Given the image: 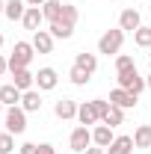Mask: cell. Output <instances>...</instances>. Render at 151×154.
Returning a JSON list of instances; mask_svg holds the SVG:
<instances>
[{
    "label": "cell",
    "mask_w": 151,
    "mask_h": 154,
    "mask_svg": "<svg viewBox=\"0 0 151 154\" xmlns=\"http://www.w3.org/2000/svg\"><path fill=\"white\" fill-rule=\"evenodd\" d=\"M145 86H148V89H151V74H148V77H145Z\"/></svg>",
    "instance_id": "obj_36"
},
{
    "label": "cell",
    "mask_w": 151,
    "mask_h": 154,
    "mask_svg": "<svg viewBox=\"0 0 151 154\" xmlns=\"http://www.w3.org/2000/svg\"><path fill=\"white\" fill-rule=\"evenodd\" d=\"M33 48H36V54H51V51H54V36H51V30H36V33H33Z\"/></svg>",
    "instance_id": "obj_11"
},
{
    "label": "cell",
    "mask_w": 151,
    "mask_h": 154,
    "mask_svg": "<svg viewBox=\"0 0 151 154\" xmlns=\"http://www.w3.org/2000/svg\"><path fill=\"white\" fill-rule=\"evenodd\" d=\"M33 54H36L33 42H15V48H12V54H9V71L27 68V65L33 62Z\"/></svg>",
    "instance_id": "obj_1"
},
{
    "label": "cell",
    "mask_w": 151,
    "mask_h": 154,
    "mask_svg": "<svg viewBox=\"0 0 151 154\" xmlns=\"http://www.w3.org/2000/svg\"><path fill=\"white\" fill-rule=\"evenodd\" d=\"M42 15H45V21H59V15H62V3L59 0H45V6H42Z\"/></svg>",
    "instance_id": "obj_20"
},
{
    "label": "cell",
    "mask_w": 151,
    "mask_h": 154,
    "mask_svg": "<svg viewBox=\"0 0 151 154\" xmlns=\"http://www.w3.org/2000/svg\"><path fill=\"white\" fill-rule=\"evenodd\" d=\"M3 9H6V0H0V15H3Z\"/></svg>",
    "instance_id": "obj_35"
},
{
    "label": "cell",
    "mask_w": 151,
    "mask_h": 154,
    "mask_svg": "<svg viewBox=\"0 0 151 154\" xmlns=\"http://www.w3.org/2000/svg\"><path fill=\"white\" fill-rule=\"evenodd\" d=\"M133 42H136L139 48H145V51H148V48H151V27H139V30L133 33Z\"/></svg>",
    "instance_id": "obj_24"
},
{
    "label": "cell",
    "mask_w": 151,
    "mask_h": 154,
    "mask_svg": "<svg viewBox=\"0 0 151 154\" xmlns=\"http://www.w3.org/2000/svg\"><path fill=\"white\" fill-rule=\"evenodd\" d=\"M27 0H6V9H3V15L9 21H21L24 18V12H27V6H24Z\"/></svg>",
    "instance_id": "obj_19"
},
{
    "label": "cell",
    "mask_w": 151,
    "mask_h": 154,
    "mask_svg": "<svg viewBox=\"0 0 151 154\" xmlns=\"http://www.w3.org/2000/svg\"><path fill=\"white\" fill-rule=\"evenodd\" d=\"M6 71H9V59H3V57H0V77L6 74Z\"/></svg>",
    "instance_id": "obj_33"
},
{
    "label": "cell",
    "mask_w": 151,
    "mask_h": 154,
    "mask_svg": "<svg viewBox=\"0 0 151 154\" xmlns=\"http://www.w3.org/2000/svg\"><path fill=\"white\" fill-rule=\"evenodd\" d=\"M42 21H45V15H42V6H27V12H24L21 24H24L27 30H33V33H36L39 27H42Z\"/></svg>",
    "instance_id": "obj_15"
},
{
    "label": "cell",
    "mask_w": 151,
    "mask_h": 154,
    "mask_svg": "<svg viewBox=\"0 0 151 154\" xmlns=\"http://www.w3.org/2000/svg\"><path fill=\"white\" fill-rule=\"evenodd\" d=\"M136 145H133V136H116L113 145L107 148V154H131Z\"/></svg>",
    "instance_id": "obj_18"
},
{
    "label": "cell",
    "mask_w": 151,
    "mask_h": 154,
    "mask_svg": "<svg viewBox=\"0 0 151 154\" xmlns=\"http://www.w3.org/2000/svg\"><path fill=\"white\" fill-rule=\"evenodd\" d=\"M57 83H59V74L54 71V68H39V74H36V86L42 89V92H51V89H57Z\"/></svg>",
    "instance_id": "obj_7"
},
{
    "label": "cell",
    "mask_w": 151,
    "mask_h": 154,
    "mask_svg": "<svg viewBox=\"0 0 151 154\" xmlns=\"http://www.w3.org/2000/svg\"><path fill=\"white\" fill-rule=\"evenodd\" d=\"M92 104H95V110H98V116L104 119V116H107V110H110V101H104V98H98V101H92Z\"/></svg>",
    "instance_id": "obj_29"
},
{
    "label": "cell",
    "mask_w": 151,
    "mask_h": 154,
    "mask_svg": "<svg viewBox=\"0 0 151 154\" xmlns=\"http://www.w3.org/2000/svg\"><path fill=\"white\" fill-rule=\"evenodd\" d=\"M74 65H77V68H83L86 74L92 77L95 71H98V57H95V54H86V51H80V54L74 57Z\"/></svg>",
    "instance_id": "obj_16"
},
{
    "label": "cell",
    "mask_w": 151,
    "mask_h": 154,
    "mask_svg": "<svg viewBox=\"0 0 151 154\" xmlns=\"http://www.w3.org/2000/svg\"><path fill=\"white\" fill-rule=\"evenodd\" d=\"M101 122H104V125H110V128H119V125L125 122V110H122V107H113V104H110V110H107V116H104Z\"/></svg>",
    "instance_id": "obj_23"
},
{
    "label": "cell",
    "mask_w": 151,
    "mask_h": 154,
    "mask_svg": "<svg viewBox=\"0 0 151 154\" xmlns=\"http://www.w3.org/2000/svg\"><path fill=\"white\" fill-rule=\"evenodd\" d=\"M51 36L54 38H71L74 36V27L65 24V21H54V24H51Z\"/></svg>",
    "instance_id": "obj_22"
},
{
    "label": "cell",
    "mask_w": 151,
    "mask_h": 154,
    "mask_svg": "<svg viewBox=\"0 0 151 154\" xmlns=\"http://www.w3.org/2000/svg\"><path fill=\"white\" fill-rule=\"evenodd\" d=\"M65 154H74V151H65Z\"/></svg>",
    "instance_id": "obj_40"
},
{
    "label": "cell",
    "mask_w": 151,
    "mask_h": 154,
    "mask_svg": "<svg viewBox=\"0 0 151 154\" xmlns=\"http://www.w3.org/2000/svg\"><path fill=\"white\" fill-rule=\"evenodd\" d=\"M136 98L133 92H128V89H122V86H116L113 92H110V104L113 107H122V110H131V107H136Z\"/></svg>",
    "instance_id": "obj_6"
},
{
    "label": "cell",
    "mask_w": 151,
    "mask_h": 154,
    "mask_svg": "<svg viewBox=\"0 0 151 154\" xmlns=\"http://www.w3.org/2000/svg\"><path fill=\"white\" fill-rule=\"evenodd\" d=\"M68 77H71V83H74V86H86V83H89V74H86L83 68H77V65L71 68V74H68Z\"/></svg>",
    "instance_id": "obj_26"
},
{
    "label": "cell",
    "mask_w": 151,
    "mask_h": 154,
    "mask_svg": "<svg viewBox=\"0 0 151 154\" xmlns=\"http://www.w3.org/2000/svg\"><path fill=\"white\" fill-rule=\"evenodd\" d=\"M21 107H24L27 113H39V110H42V89H27V92L21 95Z\"/></svg>",
    "instance_id": "obj_14"
},
{
    "label": "cell",
    "mask_w": 151,
    "mask_h": 154,
    "mask_svg": "<svg viewBox=\"0 0 151 154\" xmlns=\"http://www.w3.org/2000/svg\"><path fill=\"white\" fill-rule=\"evenodd\" d=\"M54 113H57V119H62V122H71V119H77V104L71 98H62V101L54 104Z\"/></svg>",
    "instance_id": "obj_13"
},
{
    "label": "cell",
    "mask_w": 151,
    "mask_h": 154,
    "mask_svg": "<svg viewBox=\"0 0 151 154\" xmlns=\"http://www.w3.org/2000/svg\"><path fill=\"white\" fill-rule=\"evenodd\" d=\"M12 83L18 86L21 92H27V89H33V86H36V74H30V68H21V71H12Z\"/></svg>",
    "instance_id": "obj_17"
},
{
    "label": "cell",
    "mask_w": 151,
    "mask_h": 154,
    "mask_svg": "<svg viewBox=\"0 0 151 154\" xmlns=\"http://www.w3.org/2000/svg\"><path fill=\"white\" fill-rule=\"evenodd\" d=\"M21 154H39V145L36 142H24L21 145Z\"/></svg>",
    "instance_id": "obj_30"
},
{
    "label": "cell",
    "mask_w": 151,
    "mask_h": 154,
    "mask_svg": "<svg viewBox=\"0 0 151 154\" xmlns=\"http://www.w3.org/2000/svg\"><path fill=\"white\" fill-rule=\"evenodd\" d=\"M6 131L12 136H21L27 131V110L24 107H9L6 110Z\"/></svg>",
    "instance_id": "obj_4"
},
{
    "label": "cell",
    "mask_w": 151,
    "mask_h": 154,
    "mask_svg": "<svg viewBox=\"0 0 151 154\" xmlns=\"http://www.w3.org/2000/svg\"><path fill=\"white\" fill-rule=\"evenodd\" d=\"M119 86L128 89V92H133V95H139L142 89H148V86H145V77H139L136 65H133V68H125V71H119Z\"/></svg>",
    "instance_id": "obj_3"
},
{
    "label": "cell",
    "mask_w": 151,
    "mask_h": 154,
    "mask_svg": "<svg viewBox=\"0 0 151 154\" xmlns=\"http://www.w3.org/2000/svg\"><path fill=\"white\" fill-rule=\"evenodd\" d=\"M77 122H80V125H86V128L101 122V116H98V110H95L92 101H86V104H80V107H77Z\"/></svg>",
    "instance_id": "obj_9"
},
{
    "label": "cell",
    "mask_w": 151,
    "mask_h": 154,
    "mask_svg": "<svg viewBox=\"0 0 151 154\" xmlns=\"http://www.w3.org/2000/svg\"><path fill=\"white\" fill-rule=\"evenodd\" d=\"M27 6H45V0H27Z\"/></svg>",
    "instance_id": "obj_34"
},
{
    "label": "cell",
    "mask_w": 151,
    "mask_h": 154,
    "mask_svg": "<svg viewBox=\"0 0 151 154\" xmlns=\"http://www.w3.org/2000/svg\"><path fill=\"white\" fill-rule=\"evenodd\" d=\"M148 59H151V48H148Z\"/></svg>",
    "instance_id": "obj_38"
},
{
    "label": "cell",
    "mask_w": 151,
    "mask_h": 154,
    "mask_svg": "<svg viewBox=\"0 0 151 154\" xmlns=\"http://www.w3.org/2000/svg\"><path fill=\"white\" fill-rule=\"evenodd\" d=\"M122 45H125V30H107L104 36L98 38V54H107V57H119V51H122Z\"/></svg>",
    "instance_id": "obj_2"
},
{
    "label": "cell",
    "mask_w": 151,
    "mask_h": 154,
    "mask_svg": "<svg viewBox=\"0 0 151 154\" xmlns=\"http://www.w3.org/2000/svg\"><path fill=\"white\" fill-rule=\"evenodd\" d=\"M0 113H3V104H0Z\"/></svg>",
    "instance_id": "obj_39"
},
{
    "label": "cell",
    "mask_w": 151,
    "mask_h": 154,
    "mask_svg": "<svg viewBox=\"0 0 151 154\" xmlns=\"http://www.w3.org/2000/svg\"><path fill=\"white\" fill-rule=\"evenodd\" d=\"M113 139H116V134H113V128H110V125H98V128L92 131V145L110 148V145H113Z\"/></svg>",
    "instance_id": "obj_10"
},
{
    "label": "cell",
    "mask_w": 151,
    "mask_h": 154,
    "mask_svg": "<svg viewBox=\"0 0 151 154\" xmlns=\"http://www.w3.org/2000/svg\"><path fill=\"white\" fill-rule=\"evenodd\" d=\"M39 154H57V148L48 145V142H42V145H39Z\"/></svg>",
    "instance_id": "obj_31"
},
{
    "label": "cell",
    "mask_w": 151,
    "mask_h": 154,
    "mask_svg": "<svg viewBox=\"0 0 151 154\" xmlns=\"http://www.w3.org/2000/svg\"><path fill=\"white\" fill-rule=\"evenodd\" d=\"M21 95H24V92H21L15 83L0 86V104H3V107H18V104H21Z\"/></svg>",
    "instance_id": "obj_8"
},
{
    "label": "cell",
    "mask_w": 151,
    "mask_h": 154,
    "mask_svg": "<svg viewBox=\"0 0 151 154\" xmlns=\"http://www.w3.org/2000/svg\"><path fill=\"white\" fill-rule=\"evenodd\" d=\"M136 62H133V57H128V54H119L116 57V71H125V68H133Z\"/></svg>",
    "instance_id": "obj_28"
},
{
    "label": "cell",
    "mask_w": 151,
    "mask_h": 154,
    "mask_svg": "<svg viewBox=\"0 0 151 154\" xmlns=\"http://www.w3.org/2000/svg\"><path fill=\"white\" fill-rule=\"evenodd\" d=\"M0 48H3V33H0Z\"/></svg>",
    "instance_id": "obj_37"
},
{
    "label": "cell",
    "mask_w": 151,
    "mask_h": 154,
    "mask_svg": "<svg viewBox=\"0 0 151 154\" xmlns=\"http://www.w3.org/2000/svg\"><path fill=\"white\" fill-rule=\"evenodd\" d=\"M83 154H107V148H101V145H89Z\"/></svg>",
    "instance_id": "obj_32"
},
{
    "label": "cell",
    "mask_w": 151,
    "mask_h": 154,
    "mask_svg": "<svg viewBox=\"0 0 151 154\" xmlns=\"http://www.w3.org/2000/svg\"><path fill=\"white\" fill-rule=\"evenodd\" d=\"M68 145H71L74 154H83L89 145H92V131H89L86 125H77L74 131H71V136H68Z\"/></svg>",
    "instance_id": "obj_5"
},
{
    "label": "cell",
    "mask_w": 151,
    "mask_h": 154,
    "mask_svg": "<svg viewBox=\"0 0 151 154\" xmlns=\"http://www.w3.org/2000/svg\"><path fill=\"white\" fill-rule=\"evenodd\" d=\"M139 27H142V18H139L136 9H125V12L119 15V30H131V33H136Z\"/></svg>",
    "instance_id": "obj_12"
},
{
    "label": "cell",
    "mask_w": 151,
    "mask_h": 154,
    "mask_svg": "<svg viewBox=\"0 0 151 154\" xmlns=\"http://www.w3.org/2000/svg\"><path fill=\"white\" fill-rule=\"evenodd\" d=\"M59 21H65V24H71V27H74V24H77V6L62 3V15H59Z\"/></svg>",
    "instance_id": "obj_25"
},
{
    "label": "cell",
    "mask_w": 151,
    "mask_h": 154,
    "mask_svg": "<svg viewBox=\"0 0 151 154\" xmlns=\"http://www.w3.org/2000/svg\"><path fill=\"white\" fill-rule=\"evenodd\" d=\"M133 145H136V148H151V125H139V128H136Z\"/></svg>",
    "instance_id": "obj_21"
},
{
    "label": "cell",
    "mask_w": 151,
    "mask_h": 154,
    "mask_svg": "<svg viewBox=\"0 0 151 154\" xmlns=\"http://www.w3.org/2000/svg\"><path fill=\"white\" fill-rule=\"evenodd\" d=\"M12 145H15V136L9 134V131L0 134V154H9V151H12Z\"/></svg>",
    "instance_id": "obj_27"
}]
</instances>
